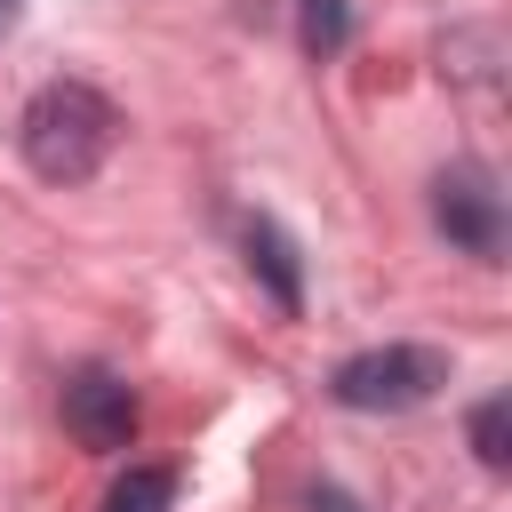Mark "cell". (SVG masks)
Segmentation results:
<instances>
[{
	"label": "cell",
	"instance_id": "obj_1",
	"mask_svg": "<svg viewBox=\"0 0 512 512\" xmlns=\"http://www.w3.org/2000/svg\"><path fill=\"white\" fill-rule=\"evenodd\" d=\"M16 144H24V168L32 176L88 184L112 160V144H120V112L88 80H48V88H32V104L16 120Z\"/></svg>",
	"mask_w": 512,
	"mask_h": 512
},
{
	"label": "cell",
	"instance_id": "obj_2",
	"mask_svg": "<svg viewBox=\"0 0 512 512\" xmlns=\"http://www.w3.org/2000/svg\"><path fill=\"white\" fill-rule=\"evenodd\" d=\"M440 384H448V352L440 344H368V352L336 360V376H328L336 408H360V416L424 408Z\"/></svg>",
	"mask_w": 512,
	"mask_h": 512
},
{
	"label": "cell",
	"instance_id": "obj_3",
	"mask_svg": "<svg viewBox=\"0 0 512 512\" xmlns=\"http://www.w3.org/2000/svg\"><path fill=\"white\" fill-rule=\"evenodd\" d=\"M432 224L448 232V248L496 264L504 256V192H496V176L480 160H448L432 176Z\"/></svg>",
	"mask_w": 512,
	"mask_h": 512
},
{
	"label": "cell",
	"instance_id": "obj_4",
	"mask_svg": "<svg viewBox=\"0 0 512 512\" xmlns=\"http://www.w3.org/2000/svg\"><path fill=\"white\" fill-rule=\"evenodd\" d=\"M64 432H72L80 448H96V456H120V448L136 440V392H128V376H112V368H72V376H64Z\"/></svg>",
	"mask_w": 512,
	"mask_h": 512
},
{
	"label": "cell",
	"instance_id": "obj_5",
	"mask_svg": "<svg viewBox=\"0 0 512 512\" xmlns=\"http://www.w3.org/2000/svg\"><path fill=\"white\" fill-rule=\"evenodd\" d=\"M240 248H248V272L272 288V304L280 312H304V256H296V240L272 216H240Z\"/></svg>",
	"mask_w": 512,
	"mask_h": 512
},
{
	"label": "cell",
	"instance_id": "obj_6",
	"mask_svg": "<svg viewBox=\"0 0 512 512\" xmlns=\"http://www.w3.org/2000/svg\"><path fill=\"white\" fill-rule=\"evenodd\" d=\"M168 496H176V472H168V464H128V472L112 480L104 512H168Z\"/></svg>",
	"mask_w": 512,
	"mask_h": 512
},
{
	"label": "cell",
	"instance_id": "obj_7",
	"mask_svg": "<svg viewBox=\"0 0 512 512\" xmlns=\"http://www.w3.org/2000/svg\"><path fill=\"white\" fill-rule=\"evenodd\" d=\"M472 456H480L488 472H504V456H512V400H504V392L472 408Z\"/></svg>",
	"mask_w": 512,
	"mask_h": 512
},
{
	"label": "cell",
	"instance_id": "obj_8",
	"mask_svg": "<svg viewBox=\"0 0 512 512\" xmlns=\"http://www.w3.org/2000/svg\"><path fill=\"white\" fill-rule=\"evenodd\" d=\"M296 16H304V48L312 56H336L344 32H352V8L344 0H296Z\"/></svg>",
	"mask_w": 512,
	"mask_h": 512
},
{
	"label": "cell",
	"instance_id": "obj_9",
	"mask_svg": "<svg viewBox=\"0 0 512 512\" xmlns=\"http://www.w3.org/2000/svg\"><path fill=\"white\" fill-rule=\"evenodd\" d=\"M312 512H360V504H352L344 488H312Z\"/></svg>",
	"mask_w": 512,
	"mask_h": 512
},
{
	"label": "cell",
	"instance_id": "obj_10",
	"mask_svg": "<svg viewBox=\"0 0 512 512\" xmlns=\"http://www.w3.org/2000/svg\"><path fill=\"white\" fill-rule=\"evenodd\" d=\"M16 16H24V0H0V32H16Z\"/></svg>",
	"mask_w": 512,
	"mask_h": 512
}]
</instances>
